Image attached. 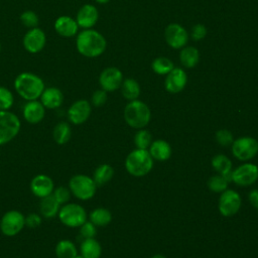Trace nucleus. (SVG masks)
I'll return each mask as SVG.
<instances>
[{"mask_svg": "<svg viewBox=\"0 0 258 258\" xmlns=\"http://www.w3.org/2000/svg\"><path fill=\"white\" fill-rule=\"evenodd\" d=\"M107 46L105 37L95 29H84L77 35L76 47L79 53L86 57L101 55Z\"/></svg>", "mask_w": 258, "mask_h": 258, "instance_id": "nucleus-1", "label": "nucleus"}, {"mask_svg": "<svg viewBox=\"0 0 258 258\" xmlns=\"http://www.w3.org/2000/svg\"><path fill=\"white\" fill-rule=\"evenodd\" d=\"M114 175V169L110 164L104 163L99 165L93 174V179L95 183L98 185H104L109 182Z\"/></svg>", "mask_w": 258, "mask_h": 258, "instance_id": "nucleus-31", "label": "nucleus"}, {"mask_svg": "<svg viewBox=\"0 0 258 258\" xmlns=\"http://www.w3.org/2000/svg\"><path fill=\"white\" fill-rule=\"evenodd\" d=\"M152 142V137L149 131L139 129L134 136V143L138 149H148Z\"/></svg>", "mask_w": 258, "mask_h": 258, "instance_id": "nucleus-34", "label": "nucleus"}, {"mask_svg": "<svg viewBox=\"0 0 258 258\" xmlns=\"http://www.w3.org/2000/svg\"><path fill=\"white\" fill-rule=\"evenodd\" d=\"M148 151L151 157L158 161H165L171 156V147L169 143L163 139L152 141Z\"/></svg>", "mask_w": 258, "mask_h": 258, "instance_id": "nucleus-22", "label": "nucleus"}, {"mask_svg": "<svg viewBox=\"0 0 258 258\" xmlns=\"http://www.w3.org/2000/svg\"><path fill=\"white\" fill-rule=\"evenodd\" d=\"M20 22L27 28H34L38 27L39 24V17L38 15L32 10H25L20 14Z\"/></svg>", "mask_w": 258, "mask_h": 258, "instance_id": "nucleus-35", "label": "nucleus"}, {"mask_svg": "<svg viewBox=\"0 0 258 258\" xmlns=\"http://www.w3.org/2000/svg\"><path fill=\"white\" fill-rule=\"evenodd\" d=\"M207 35V28L203 24H196L191 28L190 36L195 41H200L204 39Z\"/></svg>", "mask_w": 258, "mask_h": 258, "instance_id": "nucleus-41", "label": "nucleus"}, {"mask_svg": "<svg viewBox=\"0 0 258 258\" xmlns=\"http://www.w3.org/2000/svg\"><path fill=\"white\" fill-rule=\"evenodd\" d=\"M69 188L72 195L81 201L91 200L97 190V184L93 177L86 174H75L69 181Z\"/></svg>", "mask_w": 258, "mask_h": 258, "instance_id": "nucleus-6", "label": "nucleus"}, {"mask_svg": "<svg viewBox=\"0 0 258 258\" xmlns=\"http://www.w3.org/2000/svg\"><path fill=\"white\" fill-rule=\"evenodd\" d=\"M153 167V158L147 149H135L125 159V168L133 176H144Z\"/></svg>", "mask_w": 258, "mask_h": 258, "instance_id": "nucleus-3", "label": "nucleus"}, {"mask_svg": "<svg viewBox=\"0 0 258 258\" xmlns=\"http://www.w3.org/2000/svg\"><path fill=\"white\" fill-rule=\"evenodd\" d=\"M92 112L91 103L85 99L74 102L68 109L67 115L69 121L74 125H81L85 123Z\"/></svg>", "mask_w": 258, "mask_h": 258, "instance_id": "nucleus-14", "label": "nucleus"}, {"mask_svg": "<svg viewBox=\"0 0 258 258\" xmlns=\"http://www.w3.org/2000/svg\"><path fill=\"white\" fill-rule=\"evenodd\" d=\"M97 3H99V4H106V3H108L110 0H95Z\"/></svg>", "mask_w": 258, "mask_h": 258, "instance_id": "nucleus-45", "label": "nucleus"}, {"mask_svg": "<svg viewBox=\"0 0 258 258\" xmlns=\"http://www.w3.org/2000/svg\"><path fill=\"white\" fill-rule=\"evenodd\" d=\"M41 224V215L36 213L29 214L25 217V226L29 228H37Z\"/></svg>", "mask_w": 258, "mask_h": 258, "instance_id": "nucleus-42", "label": "nucleus"}, {"mask_svg": "<svg viewBox=\"0 0 258 258\" xmlns=\"http://www.w3.org/2000/svg\"><path fill=\"white\" fill-rule=\"evenodd\" d=\"M52 197L54 198V200L60 205H64L67 203H69L70 199H71V196H72V192L70 190L69 187H66V186H57V187H54L53 191H52Z\"/></svg>", "mask_w": 258, "mask_h": 258, "instance_id": "nucleus-37", "label": "nucleus"}, {"mask_svg": "<svg viewBox=\"0 0 258 258\" xmlns=\"http://www.w3.org/2000/svg\"><path fill=\"white\" fill-rule=\"evenodd\" d=\"M40 102L45 109H57L59 108L64 100L63 93L56 87L45 88L40 96Z\"/></svg>", "mask_w": 258, "mask_h": 258, "instance_id": "nucleus-21", "label": "nucleus"}, {"mask_svg": "<svg viewBox=\"0 0 258 258\" xmlns=\"http://www.w3.org/2000/svg\"><path fill=\"white\" fill-rule=\"evenodd\" d=\"M90 221L96 227H105L112 221V214L105 208H97L89 214Z\"/></svg>", "mask_w": 258, "mask_h": 258, "instance_id": "nucleus-30", "label": "nucleus"}, {"mask_svg": "<svg viewBox=\"0 0 258 258\" xmlns=\"http://www.w3.org/2000/svg\"><path fill=\"white\" fill-rule=\"evenodd\" d=\"M57 217L62 225L70 228H80L87 221L88 214L81 205L67 203L60 206Z\"/></svg>", "mask_w": 258, "mask_h": 258, "instance_id": "nucleus-5", "label": "nucleus"}, {"mask_svg": "<svg viewBox=\"0 0 258 258\" xmlns=\"http://www.w3.org/2000/svg\"><path fill=\"white\" fill-rule=\"evenodd\" d=\"M242 205V200L238 191L234 189L227 188L223 192H221L219 199V212L224 217H232L236 215Z\"/></svg>", "mask_w": 258, "mask_h": 258, "instance_id": "nucleus-10", "label": "nucleus"}, {"mask_svg": "<svg viewBox=\"0 0 258 258\" xmlns=\"http://www.w3.org/2000/svg\"><path fill=\"white\" fill-rule=\"evenodd\" d=\"M21 122L19 118L9 110H0V145L13 140L19 133Z\"/></svg>", "mask_w": 258, "mask_h": 258, "instance_id": "nucleus-7", "label": "nucleus"}, {"mask_svg": "<svg viewBox=\"0 0 258 258\" xmlns=\"http://www.w3.org/2000/svg\"><path fill=\"white\" fill-rule=\"evenodd\" d=\"M29 187L31 192L36 198L42 199L52 194L54 189V183L50 176L43 173H39L31 179Z\"/></svg>", "mask_w": 258, "mask_h": 258, "instance_id": "nucleus-16", "label": "nucleus"}, {"mask_svg": "<svg viewBox=\"0 0 258 258\" xmlns=\"http://www.w3.org/2000/svg\"><path fill=\"white\" fill-rule=\"evenodd\" d=\"M52 138L58 145H63L72 138V128L67 122H58L52 130Z\"/></svg>", "mask_w": 258, "mask_h": 258, "instance_id": "nucleus-26", "label": "nucleus"}, {"mask_svg": "<svg viewBox=\"0 0 258 258\" xmlns=\"http://www.w3.org/2000/svg\"><path fill=\"white\" fill-rule=\"evenodd\" d=\"M54 252L57 258H75L78 255V249L76 245L68 239L58 241L55 245Z\"/></svg>", "mask_w": 258, "mask_h": 258, "instance_id": "nucleus-28", "label": "nucleus"}, {"mask_svg": "<svg viewBox=\"0 0 258 258\" xmlns=\"http://www.w3.org/2000/svg\"><path fill=\"white\" fill-rule=\"evenodd\" d=\"M164 37L166 43L174 48H182L188 40V33L184 27L178 23H170L166 26L164 31Z\"/></svg>", "mask_w": 258, "mask_h": 258, "instance_id": "nucleus-13", "label": "nucleus"}, {"mask_svg": "<svg viewBox=\"0 0 258 258\" xmlns=\"http://www.w3.org/2000/svg\"><path fill=\"white\" fill-rule=\"evenodd\" d=\"M228 185H229V180L227 179V177L221 174L213 175L208 180V187L211 191H214V192L221 194L228 188Z\"/></svg>", "mask_w": 258, "mask_h": 258, "instance_id": "nucleus-33", "label": "nucleus"}, {"mask_svg": "<svg viewBox=\"0 0 258 258\" xmlns=\"http://www.w3.org/2000/svg\"><path fill=\"white\" fill-rule=\"evenodd\" d=\"M54 30L56 33L62 37H73L78 33L79 25L73 17L69 15H61L57 17L54 21Z\"/></svg>", "mask_w": 258, "mask_h": 258, "instance_id": "nucleus-20", "label": "nucleus"}, {"mask_svg": "<svg viewBox=\"0 0 258 258\" xmlns=\"http://www.w3.org/2000/svg\"><path fill=\"white\" fill-rule=\"evenodd\" d=\"M231 146L233 155L241 161L250 160L258 153V141L250 136L235 139Z\"/></svg>", "mask_w": 258, "mask_h": 258, "instance_id": "nucleus-9", "label": "nucleus"}, {"mask_svg": "<svg viewBox=\"0 0 258 258\" xmlns=\"http://www.w3.org/2000/svg\"><path fill=\"white\" fill-rule=\"evenodd\" d=\"M60 205L54 200L52 195L40 199L39 211L40 215L46 219H51L57 216Z\"/></svg>", "mask_w": 258, "mask_h": 258, "instance_id": "nucleus-25", "label": "nucleus"}, {"mask_svg": "<svg viewBox=\"0 0 258 258\" xmlns=\"http://www.w3.org/2000/svg\"><path fill=\"white\" fill-rule=\"evenodd\" d=\"M152 71L157 75H167L174 67L173 62L164 56L156 57L151 63Z\"/></svg>", "mask_w": 258, "mask_h": 258, "instance_id": "nucleus-32", "label": "nucleus"}, {"mask_svg": "<svg viewBox=\"0 0 258 258\" xmlns=\"http://www.w3.org/2000/svg\"><path fill=\"white\" fill-rule=\"evenodd\" d=\"M258 179V166L254 163H244L234 169L231 180L239 186H248Z\"/></svg>", "mask_w": 258, "mask_h": 258, "instance_id": "nucleus-11", "label": "nucleus"}, {"mask_svg": "<svg viewBox=\"0 0 258 258\" xmlns=\"http://www.w3.org/2000/svg\"><path fill=\"white\" fill-rule=\"evenodd\" d=\"M122 96L128 100H137L140 95V85L134 79H125L121 84Z\"/></svg>", "mask_w": 258, "mask_h": 258, "instance_id": "nucleus-29", "label": "nucleus"}, {"mask_svg": "<svg viewBox=\"0 0 258 258\" xmlns=\"http://www.w3.org/2000/svg\"><path fill=\"white\" fill-rule=\"evenodd\" d=\"M123 82L122 72L115 68L109 67L102 71L99 77V84L101 88L106 92H114L121 87Z\"/></svg>", "mask_w": 258, "mask_h": 258, "instance_id": "nucleus-15", "label": "nucleus"}, {"mask_svg": "<svg viewBox=\"0 0 258 258\" xmlns=\"http://www.w3.org/2000/svg\"><path fill=\"white\" fill-rule=\"evenodd\" d=\"M151 258H166V257L164 255H162V254H155Z\"/></svg>", "mask_w": 258, "mask_h": 258, "instance_id": "nucleus-44", "label": "nucleus"}, {"mask_svg": "<svg viewBox=\"0 0 258 258\" xmlns=\"http://www.w3.org/2000/svg\"><path fill=\"white\" fill-rule=\"evenodd\" d=\"M186 83H187L186 73L180 68H173L166 75L164 86L167 92L171 94H177L185 88Z\"/></svg>", "mask_w": 258, "mask_h": 258, "instance_id": "nucleus-17", "label": "nucleus"}, {"mask_svg": "<svg viewBox=\"0 0 258 258\" xmlns=\"http://www.w3.org/2000/svg\"><path fill=\"white\" fill-rule=\"evenodd\" d=\"M46 43V35L44 31L39 27L28 29L22 39L23 47L29 53L40 52Z\"/></svg>", "mask_w": 258, "mask_h": 258, "instance_id": "nucleus-12", "label": "nucleus"}, {"mask_svg": "<svg viewBox=\"0 0 258 258\" xmlns=\"http://www.w3.org/2000/svg\"><path fill=\"white\" fill-rule=\"evenodd\" d=\"M13 86L16 93L26 101L38 100L45 89L42 79L30 72H23L17 75Z\"/></svg>", "mask_w": 258, "mask_h": 258, "instance_id": "nucleus-2", "label": "nucleus"}, {"mask_svg": "<svg viewBox=\"0 0 258 258\" xmlns=\"http://www.w3.org/2000/svg\"><path fill=\"white\" fill-rule=\"evenodd\" d=\"M212 166L213 168L221 175L227 177V179L231 180L232 173V161L225 154H217L212 158Z\"/></svg>", "mask_w": 258, "mask_h": 258, "instance_id": "nucleus-24", "label": "nucleus"}, {"mask_svg": "<svg viewBox=\"0 0 258 258\" xmlns=\"http://www.w3.org/2000/svg\"><path fill=\"white\" fill-rule=\"evenodd\" d=\"M0 51H1V43H0Z\"/></svg>", "mask_w": 258, "mask_h": 258, "instance_id": "nucleus-47", "label": "nucleus"}, {"mask_svg": "<svg viewBox=\"0 0 258 258\" xmlns=\"http://www.w3.org/2000/svg\"><path fill=\"white\" fill-rule=\"evenodd\" d=\"M179 59L183 67L195 68L200 60V51L195 46H185L179 53Z\"/></svg>", "mask_w": 258, "mask_h": 258, "instance_id": "nucleus-27", "label": "nucleus"}, {"mask_svg": "<svg viewBox=\"0 0 258 258\" xmlns=\"http://www.w3.org/2000/svg\"><path fill=\"white\" fill-rule=\"evenodd\" d=\"M216 141L218 142V144H220L221 146H229L232 145L233 141H234V137L233 134L231 133L230 130L228 129H220L216 132Z\"/></svg>", "mask_w": 258, "mask_h": 258, "instance_id": "nucleus-38", "label": "nucleus"}, {"mask_svg": "<svg viewBox=\"0 0 258 258\" xmlns=\"http://www.w3.org/2000/svg\"><path fill=\"white\" fill-rule=\"evenodd\" d=\"M25 227V216L16 210L6 212L0 220V230L3 235L13 237L19 234Z\"/></svg>", "mask_w": 258, "mask_h": 258, "instance_id": "nucleus-8", "label": "nucleus"}, {"mask_svg": "<svg viewBox=\"0 0 258 258\" xmlns=\"http://www.w3.org/2000/svg\"><path fill=\"white\" fill-rule=\"evenodd\" d=\"M14 103V97L10 90L0 86V110H9Z\"/></svg>", "mask_w": 258, "mask_h": 258, "instance_id": "nucleus-36", "label": "nucleus"}, {"mask_svg": "<svg viewBox=\"0 0 258 258\" xmlns=\"http://www.w3.org/2000/svg\"><path fill=\"white\" fill-rule=\"evenodd\" d=\"M80 254L84 258H100L102 254L101 244L95 238L84 239L80 245Z\"/></svg>", "mask_w": 258, "mask_h": 258, "instance_id": "nucleus-23", "label": "nucleus"}, {"mask_svg": "<svg viewBox=\"0 0 258 258\" xmlns=\"http://www.w3.org/2000/svg\"><path fill=\"white\" fill-rule=\"evenodd\" d=\"M75 258H84V257H83L81 254H78V255H77Z\"/></svg>", "mask_w": 258, "mask_h": 258, "instance_id": "nucleus-46", "label": "nucleus"}, {"mask_svg": "<svg viewBox=\"0 0 258 258\" xmlns=\"http://www.w3.org/2000/svg\"><path fill=\"white\" fill-rule=\"evenodd\" d=\"M80 234L84 239L87 238H95L97 235V229L96 226L91 221H86L81 227H80Z\"/></svg>", "mask_w": 258, "mask_h": 258, "instance_id": "nucleus-39", "label": "nucleus"}, {"mask_svg": "<svg viewBox=\"0 0 258 258\" xmlns=\"http://www.w3.org/2000/svg\"><path fill=\"white\" fill-rule=\"evenodd\" d=\"M98 19H99V11L92 4L83 5L79 9L76 17V21L79 27H82L84 29L92 28L97 23Z\"/></svg>", "mask_w": 258, "mask_h": 258, "instance_id": "nucleus-18", "label": "nucleus"}, {"mask_svg": "<svg viewBox=\"0 0 258 258\" xmlns=\"http://www.w3.org/2000/svg\"><path fill=\"white\" fill-rule=\"evenodd\" d=\"M248 200H249V203L251 204V206L258 210V188H254V189L250 190V192L248 195Z\"/></svg>", "mask_w": 258, "mask_h": 258, "instance_id": "nucleus-43", "label": "nucleus"}, {"mask_svg": "<svg viewBox=\"0 0 258 258\" xmlns=\"http://www.w3.org/2000/svg\"><path fill=\"white\" fill-rule=\"evenodd\" d=\"M23 118L30 124L41 122L45 116V108L38 100L27 101L22 110Z\"/></svg>", "mask_w": 258, "mask_h": 258, "instance_id": "nucleus-19", "label": "nucleus"}, {"mask_svg": "<svg viewBox=\"0 0 258 258\" xmlns=\"http://www.w3.org/2000/svg\"><path fill=\"white\" fill-rule=\"evenodd\" d=\"M151 112L149 107L140 100L130 101L124 109L125 122L132 128L142 129L149 123Z\"/></svg>", "mask_w": 258, "mask_h": 258, "instance_id": "nucleus-4", "label": "nucleus"}, {"mask_svg": "<svg viewBox=\"0 0 258 258\" xmlns=\"http://www.w3.org/2000/svg\"><path fill=\"white\" fill-rule=\"evenodd\" d=\"M108 100V95L107 92L104 91L103 89L100 90H96L92 97H91V103L93 104V106L95 107H101L103 105H105V103Z\"/></svg>", "mask_w": 258, "mask_h": 258, "instance_id": "nucleus-40", "label": "nucleus"}]
</instances>
